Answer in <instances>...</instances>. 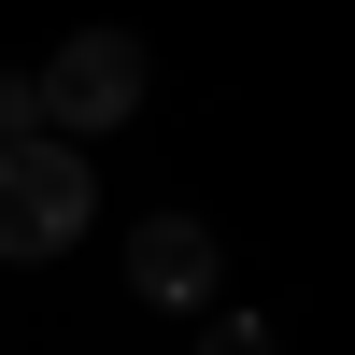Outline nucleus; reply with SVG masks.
<instances>
[{
    "instance_id": "nucleus-5",
    "label": "nucleus",
    "mask_w": 355,
    "mask_h": 355,
    "mask_svg": "<svg viewBox=\"0 0 355 355\" xmlns=\"http://www.w3.org/2000/svg\"><path fill=\"white\" fill-rule=\"evenodd\" d=\"M199 355H284V341H270V313H214V327H199Z\"/></svg>"
},
{
    "instance_id": "nucleus-1",
    "label": "nucleus",
    "mask_w": 355,
    "mask_h": 355,
    "mask_svg": "<svg viewBox=\"0 0 355 355\" xmlns=\"http://www.w3.org/2000/svg\"><path fill=\"white\" fill-rule=\"evenodd\" d=\"M85 214H100V185H85V157L57 128L43 142H0V256H71Z\"/></svg>"
},
{
    "instance_id": "nucleus-3",
    "label": "nucleus",
    "mask_w": 355,
    "mask_h": 355,
    "mask_svg": "<svg viewBox=\"0 0 355 355\" xmlns=\"http://www.w3.org/2000/svg\"><path fill=\"white\" fill-rule=\"evenodd\" d=\"M214 270H227V256H214V227H199V214H142V227H128V284H142L157 313H199V299H214Z\"/></svg>"
},
{
    "instance_id": "nucleus-4",
    "label": "nucleus",
    "mask_w": 355,
    "mask_h": 355,
    "mask_svg": "<svg viewBox=\"0 0 355 355\" xmlns=\"http://www.w3.org/2000/svg\"><path fill=\"white\" fill-rule=\"evenodd\" d=\"M57 114H43V71H0V142H43Z\"/></svg>"
},
{
    "instance_id": "nucleus-2",
    "label": "nucleus",
    "mask_w": 355,
    "mask_h": 355,
    "mask_svg": "<svg viewBox=\"0 0 355 355\" xmlns=\"http://www.w3.org/2000/svg\"><path fill=\"white\" fill-rule=\"evenodd\" d=\"M142 85H157V71H142V43H128V28H71V43L43 57V114H57V142L128 128V114H142Z\"/></svg>"
}]
</instances>
